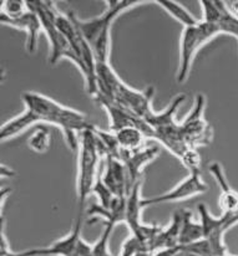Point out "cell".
Wrapping results in <instances>:
<instances>
[{"instance_id": "obj_1", "label": "cell", "mask_w": 238, "mask_h": 256, "mask_svg": "<svg viewBox=\"0 0 238 256\" xmlns=\"http://www.w3.org/2000/svg\"><path fill=\"white\" fill-rule=\"evenodd\" d=\"M24 111L19 116L5 122L0 128L2 140H10L20 134L37 124H48L60 128L64 138L71 150L79 147L80 134L94 126L86 114L70 107L63 106L55 100L35 91H25L22 94Z\"/></svg>"}, {"instance_id": "obj_2", "label": "cell", "mask_w": 238, "mask_h": 256, "mask_svg": "<svg viewBox=\"0 0 238 256\" xmlns=\"http://www.w3.org/2000/svg\"><path fill=\"white\" fill-rule=\"evenodd\" d=\"M96 76L97 94L132 112L140 118L146 120L153 114L152 106H151V101L155 94L153 87H147L143 91H137L127 86L117 76L110 62L97 64Z\"/></svg>"}, {"instance_id": "obj_3", "label": "cell", "mask_w": 238, "mask_h": 256, "mask_svg": "<svg viewBox=\"0 0 238 256\" xmlns=\"http://www.w3.org/2000/svg\"><path fill=\"white\" fill-rule=\"evenodd\" d=\"M147 2L139 0H110L105 2V10L100 16L89 20H81L70 12L74 22L93 50L96 64L110 62V45H111V26L115 19L127 9Z\"/></svg>"}, {"instance_id": "obj_4", "label": "cell", "mask_w": 238, "mask_h": 256, "mask_svg": "<svg viewBox=\"0 0 238 256\" xmlns=\"http://www.w3.org/2000/svg\"><path fill=\"white\" fill-rule=\"evenodd\" d=\"M78 176H76V194L79 200V212H84L89 196L93 193L97 176L100 173V163L104 160L99 148L94 126L84 130L79 138L78 147Z\"/></svg>"}, {"instance_id": "obj_5", "label": "cell", "mask_w": 238, "mask_h": 256, "mask_svg": "<svg viewBox=\"0 0 238 256\" xmlns=\"http://www.w3.org/2000/svg\"><path fill=\"white\" fill-rule=\"evenodd\" d=\"M28 6L34 10L42 22L43 32L47 34L49 45H50V56L49 61L51 65H55L63 58L70 60L76 68L83 74L84 66L80 58L75 54L74 48H71L70 42H68L63 32L58 29L55 24L56 14L59 12L55 2H27Z\"/></svg>"}, {"instance_id": "obj_6", "label": "cell", "mask_w": 238, "mask_h": 256, "mask_svg": "<svg viewBox=\"0 0 238 256\" xmlns=\"http://www.w3.org/2000/svg\"><path fill=\"white\" fill-rule=\"evenodd\" d=\"M186 94H180L173 97L171 104L163 111L155 112L145 120L153 130V140H158L172 154L180 160L190 147L185 142L181 130V124L176 122L175 114L180 104L185 101Z\"/></svg>"}, {"instance_id": "obj_7", "label": "cell", "mask_w": 238, "mask_h": 256, "mask_svg": "<svg viewBox=\"0 0 238 256\" xmlns=\"http://www.w3.org/2000/svg\"><path fill=\"white\" fill-rule=\"evenodd\" d=\"M218 34H221L218 25L213 22H207L204 20H198L197 24L186 26L183 29L180 42V62H178L177 75H176L178 84L187 81L192 64L199 48L204 44L211 42Z\"/></svg>"}, {"instance_id": "obj_8", "label": "cell", "mask_w": 238, "mask_h": 256, "mask_svg": "<svg viewBox=\"0 0 238 256\" xmlns=\"http://www.w3.org/2000/svg\"><path fill=\"white\" fill-rule=\"evenodd\" d=\"M204 104L206 100L203 94H197L190 114L180 124L183 140L188 147L194 150L208 146L212 140V128L203 117Z\"/></svg>"}, {"instance_id": "obj_9", "label": "cell", "mask_w": 238, "mask_h": 256, "mask_svg": "<svg viewBox=\"0 0 238 256\" xmlns=\"http://www.w3.org/2000/svg\"><path fill=\"white\" fill-rule=\"evenodd\" d=\"M83 214L84 212H79L75 225L71 229L70 234L66 235L65 238L53 242L49 246L33 248V249L25 250V252H15V256H74L81 248L88 244L81 238Z\"/></svg>"}, {"instance_id": "obj_10", "label": "cell", "mask_w": 238, "mask_h": 256, "mask_svg": "<svg viewBox=\"0 0 238 256\" xmlns=\"http://www.w3.org/2000/svg\"><path fill=\"white\" fill-rule=\"evenodd\" d=\"M207 190H208V186L202 179L201 172H193L167 193H163L157 196H151V198H142V206L145 209L147 206H158V204L186 200L194 196L206 193Z\"/></svg>"}, {"instance_id": "obj_11", "label": "cell", "mask_w": 238, "mask_h": 256, "mask_svg": "<svg viewBox=\"0 0 238 256\" xmlns=\"http://www.w3.org/2000/svg\"><path fill=\"white\" fill-rule=\"evenodd\" d=\"M97 104L104 107L105 111L107 112L110 118V130L111 132H119V130H124L127 127H135L140 130L143 134L147 138H153V130L150 124L145 121L143 118H140L139 116L134 114L132 112L127 111V110L122 108L119 104H115L114 102L109 101L105 97L97 96L94 97Z\"/></svg>"}, {"instance_id": "obj_12", "label": "cell", "mask_w": 238, "mask_h": 256, "mask_svg": "<svg viewBox=\"0 0 238 256\" xmlns=\"http://www.w3.org/2000/svg\"><path fill=\"white\" fill-rule=\"evenodd\" d=\"M197 209H198L199 214V222L202 224V229H203V239L209 242L214 256L228 255L223 242L224 232L228 230L224 215H221L219 218L213 216L204 204H198Z\"/></svg>"}, {"instance_id": "obj_13", "label": "cell", "mask_w": 238, "mask_h": 256, "mask_svg": "<svg viewBox=\"0 0 238 256\" xmlns=\"http://www.w3.org/2000/svg\"><path fill=\"white\" fill-rule=\"evenodd\" d=\"M160 154V148L157 146H142L141 148L132 150H121L119 160L124 163L129 174L130 186H132L137 182L142 180V170L150 162H152L157 156Z\"/></svg>"}, {"instance_id": "obj_14", "label": "cell", "mask_w": 238, "mask_h": 256, "mask_svg": "<svg viewBox=\"0 0 238 256\" xmlns=\"http://www.w3.org/2000/svg\"><path fill=\"white\" fill-rule=\"evenodd\" d=\"M28 6V4H27ZM0 22L3 25L13 26L15 29L23 30L27 34V42H25V48L29 54L35 52L38 46V40H39V34L43 30L42 22L39 16L33 9L28 6L27 12H23L19 16H7L4 14H0Z\"/></svg>"}, {"instance_id": "obj_15", "label": "cell", "mask_w": 238, "mask_h": 256, "mask_svg": "<svg viewBox=\"0 0 238 256\" xmlns=\"http://www.w3.org/2000/svg\"><path fill=\"white\" fill-rule=\"evenodd\" d=\"M104 160L105 170L100 172L102 182L115 196H126L131 189L126 167L117 158L105 157Z\"/></svg>"}, {"instance_id": "obj_16", "label": "cell", "mask_w": 238, "mask_h": 256, "mask_svg": "<svg viewBox=\"0 0 238 256\" xmlns=\"http://www.w3.org/2000/svg\"><path fill=\"white\" fill-rule=\"evenodd\" d=\"M209 173L216 180L217 186L221 188V196H219V206L222 209V214L227 215L233 213L238 208V193L233 190L229 186L228 180L226 178L224 170H222V166L219 163L213 162L208 167Z\"/></svg>"}, {"instance_id": "obj_17", "label": "cell", "mask_w": 238, "mask_h": 256, "mask_svg": "<svg viewBox=\"0 0 238 256\" xmlns=\"http://www.w3.org/2000/svg\"><path fill=\"white\" fill-rule=\"evenodd\" d=\"M181 222H182V209L173 214L172 222L167 229H162L156 235L152 242V252L156 254L162 250L171 249V248L178 245V236H180Z\"/></svg>"}, {"instance_id": "obj_18", "label": "cell", "mask_w": 238, "mask_h": 256, "mask_svg": "<svg viewBox=\"0 0 238 256\" xmlns=\"http://www.w3.org/2000/svg\"><path fill=\"white\" fill-rule=\"evenodd\" d=\"M201 239H203L202 224L198 222H194L190 210L182 209V222H181L178 245L191 244V242H196Z\"/></svg>"}, {"instance_id": "obj_19", "label": "cell", "mask_w": 238, "mask_h": 256, "mask_svg": "<svg viewBox=\"0 0 238 256\" xmlns=\"http://www.w3.org/2000/svg\"><path fill=\"white\" fill-rule=\"evenodd\" d=\"M115 136H116V140L119 142V146L121 147V150H126L141 148L143 146V142L147 138L141 130L135 127L124 128V130H119V132H115Z\"/></svg>"}, {"instance_id": "obj_20", "label": "cell", "mask_w": 238, "mask_h": 256, "mask_svg": "<svg viewBox=\"0 0 238 256\" xmlns=\"http://www.w3.org/2000/svg\"><path fill=\"white\" fill-rule=\"evenodd\" d=\"M158 6L162 8L165 12H167L171 16L175 18L177 22H180L183 26H192V25L197 24L198 20L186 9L185 6L180 4V2H155Z\"/></svg>"}, {"instance_id": "obj_21", "label": "cell", "mask_w": 238, "mask_h": 256, "mask_svg": "<svg viewBox=\"0 0 238 256\" xmlns=\"http://www.w3.org/2000/svg\"><path fill=\"white\" fill-rule=\"evenodd\" d=\"M51 133L47 127H39L28 140V144L34 152L45 153L50 147Z\"/></svg>"}, {"instance_id": "obj_22", "label": "cell", "mask_w": 238, "mask_h": 256, "mask_svg": "<svg viewBox=\"0 0 238 256\" xmlns=\"http://www.w3.org/2000/svg\"><path fill=\"white\" fill-rule=\"evenodd\" d=\"M217 25H218L219 32H221V34L232 35V36L237 38L238 40V19L232 16V15L227 12L223 2H222L221 15H219Z\"/></svg>"}, {"instance_id": "obj_23", "label": "cell", "mask_w": 238, "mask_h": 256, "mask_svg": "<svg viewBox=\"0 0 238 256\" xmlns=\"http://www.w3.org/2000/svg\"><path fill=\"white\" fill-rule=\"evenodd\" d=\"M27 10V2L7 0V2H0V14H4L7 16H19Z\"/></svg>"}, {"instance_id": "obj_24", "label": "cell", "mask_w": 238, "mask_h": 256, "mask_svg": "<svg viewBox=\"0 0 238 256\" xmlns=\"http://www.w3.org/2000/svg\"><path fill=\"white\" fill-rule=\"evenodd\" d=\"M180 160L190 173L201 172V156L194 148H190V150H186L182 157L180 158Z\"/></svg>"}, {"instance_id": "obj_25", "label": "cell", "mask_w": 238, "mask_h": 256, "mask_svg": "<svg viewBox=\"0 0 238 256\" xmlns=\"http://www.w3.org/2000/svg\"><path fill=\"white\" fill-rule=\"evenodd\" d=\"M226 10L233 18L238 19V2H223Z\"/></svg>"}, {"instance_id": "obj_26", "label": "cell", "mask_w": 238, "mask_h": 256, "mask_svg": "<svg viewBox=\"0 0 238 256\" xmlns=\"http://www.w3.org/2000/svg\"><path fill=\"white\" fill-rule=\"evenodd\" d=\"M222 215H224V214H222ZM224 218H226L227 229H229V228H232L234 224H237L238 222V208L233 212V213L224 215Z\"/></svg>"}, {"instance_id": "obj_27", "label": "cell", "mask_w": 238, "mask_h": 256, "mask_svg": "<svg viewBox=\"0 0 238 256\" xmlns=\"http://www.w3.org/2000/svg\"><path fill=\"white\" fill-rule=\"evenodd\" d=\"M91 248H93V245L90 244H86L85 246L81 248L80 250H79L78 252H76L74 256H90V252H91Z\"/></svg>"}, {"instance_id": "obj_28", "label": "cell", "mask_w": 238, "mask_h": 256, "mask_svg": "<svg viewBox=\"0 0 238 256\" xmlns=\"http://www.w3.org/2000/svg\"><path fill=\"white\" fill-rule=\"evenodd\" d=\"M15 176V172L10 168H7L4 164L2 166V178H12Z\"/></svg>"}, {"instance_id": "obj_29", "label": "cell", "mask_w": 238, "mask_h": 256, "mask_svg": "<svg viewBox=\"0 0 238 256\" xmlns=\"http://www.w3.org/2000/svg\"><path fill=\"white\" fill-rule=\"evenodd\" d=\"M0 256H15V252H8V254H5V255H0Z\"/></svg>"}]
</instances>
